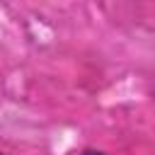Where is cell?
Instances as JSON below:
<instances>
[{
  "label": "cell",
  "instance_id": "obj_1",
  "mask_svg": "<svg viewBox=\"0 0 155 155\" xmlns=\"http://www.w3.org/2000/svg\"><path fill=\"white\" fill-rule=\"evenodd\" d=\"M80 155H109V153H104V150H97V148H85Z\"/></svg>",
  "mask_w": 155,
  "mask_h": 155
},
{
  "label": "cell",
  "instance_id": "obj_2",
  "mask_svg": "<svg viewBox=\"0 0 155 155\" xmlns=\"http://www.w3.org/2000/svg\"><path fill=\"white\" fill-rule=\"evenodd\" d=\"M0 155H5V153H0Z\"/></svg>",
  "mask_w": 155,
  "mask_h": 155
}]
</instances>
